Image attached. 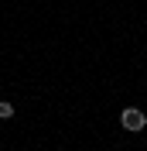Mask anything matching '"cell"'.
I'll return each mask as SVG.
<instances>
[{"instance_id":"obj_1","label":"cell","mask_w":147,"mask_h":151,"mask_svg":"<svg viewBox=\"0 0 147 151\" xmlns=\"http://www.w3.org/2000/svg\"><path fill=\"white\" fill-rule=\"evenodd\" d=\"M120 127L130 131V134H140L147 127V113L137 110V106H123V110H120Z\"/></svg>"},{"instance_id":"obj_2","label":"cell","mask_w":147,"mask_h":151,"mask_svg":"<svg viewBox=\"0 0 147 151\" xmlns=\"http://www.w3.org/2000/svg\"><path fill=\"white\" fill-rule=\"evenodd\" d=\"M14 117V103L10 100H0V120H10Z\"/></svg>"}]
</instances>
